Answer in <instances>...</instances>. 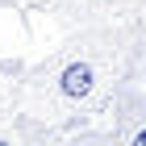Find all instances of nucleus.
<instances>
[{"label":"nucleus","mask_w":146,"mask_h":146,"mask_svg":"<svg viewBox=\"0 0 146 146\" xmlns=\"http://www.w3.org/2000/svg\"><path fill=\"white\" fill-rule=\"evenodd\" d=\"M92 88H96V71H92L88 63H71V67H63L58 92H63L67 100H84V96H92Z\"/></svg>","instance_id":"f257e3e1"},{"label":"nucleus","mask_w":146,"mask_h":146,"mask_svg":"<svg viewBox=\"0 0 146 146\" xmlns=\"http://www.w3.org/2000/svg\"><path fill=\"white\" fill-rule=\"evenodd\" d=\"M134 146H146V129H138V134H134Z\"/></svg>","instance_id":"f03ea898"}]
</instances>
